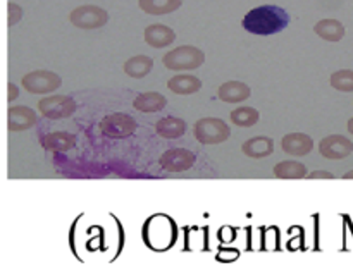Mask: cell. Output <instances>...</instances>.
Segmentation results:
<instances>
[{
    "instance_id": "cell-2",
    "label": "cell",
    "mask_w": 353,
    "mask_h": 270,
    "mask_svg": "<svg viewBox=\"0 0 353 270\" xmlns=\"http://www.w3.org/2000/svg\"><path fill=\"white\" fill-rule=\"evenodd\" d=\"M203 62H205V54L192 45H181L162 57V64L169 71H193L203 65Z\"/></svg>"
},
{
    "instance_id": "cell-14",
    "label": "cell",
    "mask_w": 353,
    "mask_h": 270,
    "mask_svg": "<svg viewBox=\"0 0 353 270\" xmlns=\"http://www.w3.org/2000/svg\"><path fill=\"white\" fill-rule=\"evenodd\" d=\"M241 152L250 158H265L274 154V140L269 136L248 138L241 145Z\"/></svg>"
},
{
    "instance_id": "cell-15",
    "label": "cell",
    "mask_w": 353,
    "mask_h": 270,
    "mask_svg": "<svg viewBox=\"0 0 353 270\" xmlns=\"http://www.w3.org/2000/svg\"><path fill=\"white\" fill-rule=\"evenodd\" d=\"M40 145L48 152H69L74 148L76 136L68 131H55L40 138Z\"/></svg>"
},
{
    "instance_id": "cell-11",
    "label": "cell",
    "mask_w": 353,
    "mask_h": 270,
    "mask_svg": "<svg viewBox=\"0 0 353 270\" xmlns=\"http://www.w3.org/2000/svg\"><path fill=\"white\" fill-rule=\"evenodd\" d=\"M281 148L285 154L295 155V157H305L314 150V140L309 134L290 133L281 140Z\"/></svg>"
},
{
    "instance_id": "cell-17",
    "label": "cell",
    "mask_w": 353,
    "mask_h": 270,
    "mask_svg": "<svg viewBox=\"0 0 353 270\" xmlns=\"http://www.w3.org/2000/svg\"><path fill=\"white\" fill-rule=\"evenodd\" d=\"M155 131H157L159 136L165 138V140H178L186 133V123L179 117H162L155 124Z\"/></svg>"
},
{
    "instance_id": "cell-24",
    "label": "cell",
    "mask_w": 353,
    "mask_h": 270,
    "mask_svg": "<svg viewBox=\"0 0 353 270\" xmlns=\"http://www.w3.org/2000/svg\"><path fill=\"white\" fill-rule=\"evenodd\" d=\"M330 83L338 92L350 93L353 92V71L352 69H340V71L331 74Z\"/></svg>"
},
{
    "instance_id": "cell-27",
    "label": "cell",
    "mask_w": 353,
    "mask_h": 270,
    "mask_svg": "<svg viewBox=\"0 0 353 270\" xmlns=\"http://www.w3.org/2000/svg\"><path fill=\"white\" fill-rule=\"evenodd\" d=\"M7 88H9V95H7V100H9V102H14V100L19 96V88H17L14 83H9V85H7Z\"/></svg>"
},
{
    "instance_id": "cell-28",
    "label": "cell",
    "mask_w": 353,
    "mask_h": 270,
    "mask_svg": "<svg viewBox=\"0 0 353 270\" xmlns=\"http://www.w3.org/2000/svg\"><path fill=\"white\" fill-rule=\"evenodd\" d=\"M348 133H350V134H353V117H352V119L350 121H348Z\"/></svg>"
},
{
    "instance_id": "cell-9",
    "label": "cell",
    "mask_w": 353,
    "mask_h": 270,
    "mask_svg": "<svg viewBox=\"0 0 353 270\" xmlns=\"http://www.w3.org/2000/svg\"><path fill=\"white\" fill-rule=\"evenodd\" d=\"M353 152V143L341 134H331L319 141V154L330 160H343L350 157Z\"/></svg>"
},
{
    "instance_id": "cell-12",
    "label": "cell",
    "mask_w": 353,
    "mask_h": 270,
    "mask_svg": "<svg viewBox=\"0 0 353 270\" xmlns=\"http://www.w3.org/2000/svg\"><path fill=\"white\" fill-rule=\"evenodd\" d=\"M252 90L250 86L241 81H228L223 83L217 90V96L226 103H240L250 98Z\"/></svg>"
},
{
    "instance_id": "cell-1",
    "label": "cell",
    "mask_w": 353,
    "mask_h": 270,
    "mask_svg": "<svg viewBox=\"0 0 353 270\" xmlns=\"http://www.w3.org/2000/svg\"><path fill=\"white\" fill-rule=\"evenodd\" d=\"M290 23V14L279 6H261L252 9L243 17V28L254 34H268L279 33L285 30Z\"/></svg>"
},
{
    "instance_id": "cell-6",
    "label": "cell",
    "mask_w": 353,
    "mask_h": 270,
    "mask_svg": "<svg viewBox=\"0 0 353 270\" xmlns=\"http://www.w3.org/2000/svg\"><path fill=\"white\" fill-rule=\"evenodd\" d=\"M69 21L79 30H99L109 23V14L102 7L81 6L69 14Z\"/></svg>"
},
{
    "instance_id": "cell-22",
    "label": "cell",
    "mask_w": 353,
    "mask_h": 270,
    "mask_svg": "<svg viewBox=\"0 0 353 270\" xmlns=\"http://www.w3.org/2000/svg\"><path fill=\"white\" fill-rule=\"evenodd\" d=\"M307 167L302 164V162L296 160H285L279 162L274 167V176L278 179H292V181H296V179L307 178Z\"/></svg>"
},
{
    "instance_id": "cell-19",
    "label": "cell",
    "mask_w": 353,
    "mask_h": 270,
    "mask_svg": "<svg viewBox=\"0 0 353 270\" xmlns=\"http://www.w3.org/2000/svg\"><path fill=\"white\" fill-rule=\"evenodd\" d=\"M168 88L176 95H193L202 88V81L193 74H178L169 79Z\"/></svg>"
},
{
    "instance_id": "cell-29",
    "label": "cell",
    "mask_w": 353,
    "mask_h": 270,
    "mask_svg": "<svg viewBox=\"0 0 353 270\" xmlns=\"http://www.w3.org/2000/svg\"><path fill=\"white\" fill-rule=\"evenodd\" d=\"M343 179H353V171L347 172V174H343Z\"/></svg>"
},
{
    "instance_id": "cell-25",
    "label": "cell",
    "mask_w": 353,
    "mask_h": 270,
    "mask_svg": "<svg viewBox=\"0 0 353 270\" xmlns=\"http://www.w3.org/2000/svg\"><path fill=\"white\" fill-rule=\"evenodd\" d=\"M7 12H9V17H7V24H9V26L17 24L21 21V17H23V9H21V6H17V3L14 2H9Z\"/></svg>"
},
{
    "instance_id": "cell-10",
    "label": "cell",
    "mask_w": 353,
    "mask_h": 270,
    "mask_svg": "<svg viewBox=\"0 0 353 270\" xmlns=\"http://www.w3.org/2000/svg\"><path fill=\"white\" fill-rule=\"evenodd\" d=\"M38 123V114L26 105H14L7 110V129L10 133L31 129Z\"/></svg>"
},
{
    "instance_id": "cell-20",
    "label": "cell",
    "mask_w": 353,
    "mask_h": 270,
    "mask_svg": "<svg viewBox=\"0 0 353 270\" xmlns=\"http://www.w3.org/2000/svg\"><path fill=\"white\" fill-rule=\"evenodd\" d=\"M152 68H154L152 57H148V55H133V57H130L124 62L123 69L130 78L140 79L145 78V76L152 71Z\"/></svg>"
},
{
    "instance_id": "cell-18",
    "label": "cell",
    "mask_w": 353,
    "mask_h": 270,
    "mask_svg": "<svg viewBox=\"0 0 353 270\" xmlns=\"http://www.w3.org/2000/svg\"><path fill=\"white\" fill-rule=\"evenodd\" d=\"M168 105V100L164 95H161L159 92H145L134 98L133 107L140 112L152 114V112H161L164 107Z\"/></svg>"
},
{
    "instance_id": "cell-3",
    "label": "cell",
    "mask_w": 353,
    "mask_h": 270,
    "mask_svg": "<svg viewBox=\"0 0 353 270\" xmlns=\"http://www.w3.org/2000/svg\"><path fill=\"white\" fill-rule=\"evenodd\" d=\"M195 138L202 145L224 143L231 136V129L223 119L217 117H203L195 124Z\"/></svg>"
},
{
    "instance_id": "cell-5",
    "label": "cell",
    "mask_w": 353,
    "mask_h": 270,
    "mask_svg": "<svg viewBox=\"0 0 353 270\" xmlns=\"http://www.w3.org/2000/svg\"><path fill=\"white\" fill-rule=\"evenodd\" d=\"M21 83H23V88L33 95H47L62 86L61 76L52 71H45V69L28 72L26 76H23Z\"/></svg>"
},
{
    "instance_id": "cell-26",
    "label": "cell",
    "mask_w": 353,
    "mask_h": 270,
    "mask_svg": "<svg viewBox=\"0 0 353 270\" xmlns=\"http://www.w3.org/2000/svg\"><path fill=\"white\" fill-rule=\"evenodd\" d=\"M307 179H310V181H314V179H334V174L327 171H314L307 174Z\"/></svg>"
},
{
    "instance_id": "cell-7",
    "label": "cell",
    "mask_w": 353,
    "mask_h": 270,
    "mask_svg": "<svg viewBox=\"0 0 353 270\" xmlns=\"http://www.w3.org/2000/svg\"><path fill=\"white\" fill-rule=\"evenodd\" d=\"M76 109H78V105H76L74 98L68 95L45 96L38 102V110L41 112V116L52 121L68 119L76 112Z\"/></svg>"
},
{
    "instance_id": "cell-8",
    "label": "cell",
    "mask_w": 353,
    "mask_h": 270,
    "mask_svg": "<svg viewBox=\"0 0 353 270\" xmlns=\"http://www.w3.org/2000/svg\"><path fill=\"white\" fill-rule=\"evenodd\" d=\"M196 155L186 148H171L165 150L159 158V164L168 172H185L195 165Z\"/></svg>"
},
{
    "instance_id": "cell-21",
    "label": "cell",
    "mask_w": 353,
    "mask_h": 270,
    "mask_svg": "<svg viewBox=\"0 0 353 270\" xmlns=\"http://www.w3.org/2000/svg\"><path fill=\"white\" fill-rule=\"evenodd\" d=\"M183 0H140V9L150 16H164L178 10Z\"/></svg>"
},
{
    "instance_id": "cell-16",
    "label": "cell",
    "mask_w": 353,
    "mask_h": 270,
    "mask_svg": "<svg viewBox=\"0 0 353 270\" xmlns=\"http://www.w3.org/2000/svg\"><path fill=\"white\" fill-rule=\"evenodd\" d=\"M314 33H316L317 37L323 38V40L331 41V43H336V41L343 40L347 30H345V26L341 21L323 19V21H319L316 26H314Z\"/></svg>"
},
{
    "instance_id": "cell-23",
    "label": "cell",
    "mask_w": 353,
    "mask_h": 270,
    "mask_svg": "<svg viewBox=\"0 0 353 270\" xmlns=\"http://www.w3.org/2000/svg\"><path fill=\"white\" fill-rule=\"evenodd\" d=\"M261 114L254 107H240L231 112V123L240 127H252L259 123Z\"/></svg>"
},
{
    "instance_id": "cell-13",
    "label": "cell",
    "mask_w": 353,
    "mask_h": 270,
    "mask_svg": "<svg viewBox=\"0 0 353 270\" xmlns=\"http://www.w3.org/2000/svg\"><path fill=\"white\" fill-rule=\"evenodd\" d=\"M176 40V33L172 28L165 24H150L145 28V41L154 48H164Z\"/></svg>"
},
{
    "instance_id": "cell-4",
    "label": "cell",
    "mask_w": 353,
    "mask_h": 270,
    "mask_svg": "<svg viewBox=\"0 0 353 270\" xmlns=\"http://www.w3.org/2000/svg\"><path fill=\"white\" fill-rule=\"evenodd\" d=\"M138 129V123L131 116L123 112H114L103 117L100 121V131L103 136L112 138V140H124L134 134Z\"/></svg>"
}]
</instances>
